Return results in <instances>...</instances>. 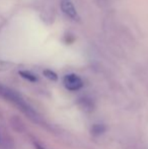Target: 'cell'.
I'll return each mask as SVG.
<instances>
[{
	"instance_id": "5",
	"label": "cell",
	"mask_w": 148,
	"mask_h": 149,
	"mask_svg": "<svg viewBox=\"0 0 148 149\" xmlns=\"http://www.w3.org/2000/svg\"><path fill=\"white\" fill-rule=\"evenodd\" d=\"M19 74H20V76L24 77V79H26V80H28V81H32V82H35L38 79L33 73L28 72V71H20Z\"/></svg>"
},
{
	"instance_id": "7",
	"label": "cell",
	"mask_w": 148,
	"mask_h": 149,
	"mask_svg": "<svg viewBox=\"0 0 148 149\" xmlns=\"http://www.w3.org/2000/svg\"><path fill=\"white\" fill-rule=\"evenodd\" d=\"M106 128L104 127L103 125H94L93 126V128L91 129V131H92L93 134H95V135H97V134H101L104 131H105Z\"/></svg>"
},
{
	"instance_id": "4",
	"label": "cell",
	"mask_w": 148,
	"mask_h": 149,
	"mask_svg": "<svg viewBox=\"0 0 148 149\" xmlns=\"http://www.w3.org/2000/svg\"><path fill=\"white\" fill-rule=\"evenodd\" d=\"M10 125H11V127L17 132H22L24 130V123H22V120L19 118H17V117H12V118L10 119Z\"/></svg>"
},
{
	"instance_id": "9",
	"label": "cell",
	"mask_w": 148,
	"mask_h": 149,
	"mask_svg": "<svg viewBox=\"0 0 148 149\" xmlns=\"http://www.w3.org/2000/svg\"><path fill=\"white\" fill-rule=\"evenodd\" d=\"M1 141H2V135L0 134V145H1Z\"/></svg>"
},
{
	"instance_id": "3",
	"label": "cell",
	"mask_w": 148,
	"mask_h": 149,
	"mask_svg": "<svg viewBox=\"0 0 148 149\" xmlns=\"http://www.w3.org/2000/svg\"><path fill=\"white\" fill-rule=\"evenodd\" d=\"M60 6H61L62 11L67 16H69L71 19L75 20V22H79L80 20L78 12H77L76 8H75L74 4L72 3L71 0H61L60 1Z\"/></svg>"
},
{
	"instance_id": "1",
	"label": "cell",
	"mask_w": 148,
	"mask_h": 149,
	"mask_svg": "<svg viewBox=\"0 0 148 149\" xmlns=\"http://www.w3.org/2000/svg\"><path fill=\"white\" fill-rule=\"evenodd\" d=\"M0 96H2L3 98H5L6 100H9L12 104H16L22 112H24L28 117H36L35 116V112L33 111V109L26 104L24 100V98L19 95L16 91H14L13 89L9 88V87L5 86V85L0 83Z\"/></svg>"
},
{
	"instance_id": "6",
	"label": "cell",
	"mask_w": 148,
	"mask_h": 149,
	"mask_svg": "<svg viewBox=\"0 0 148 149\" xmlns=\"http://www.w3.org/2000/svg\"><path fill=\"white\" fill-rule=\"evenodd\" d=\"M44 75H45L47 78H49L50 80H54V81L57 80V75H56V73L51 70H44Z\"/></svg>"
},
{
	"instance_id": "8",
	"label": "cell",
	"mask_w": 148,
	"mask_h": 149,
	"mask_svg": "<svg viewBox=\"0 0 148 149\" xmlns=\"http://www.w3.org/2000/svg\"><path fill=\"white\" fill-rule=\"evenodd\" d=\"M7 68V64H6L5 62H3V61L0 60V70H4V69Z\"/></svg>"
},
{
	"instance_id": "2",
	"label": "cell",
	"mask_w": 148,
	"mask_h": 149,
	"mask_svg": "<svg viewBox=\"0 0 148 149\" xmlns=\"http://www.w3.org/2000/svg\"><path fill=\"white\" fill-rule=\"evenodd\" d=\"M63 83H64V86H65L68 90H71V91L79 90L83 86L82 79L76 74L66 75L63 79Z\"/></svg>"
}]
</instances>
